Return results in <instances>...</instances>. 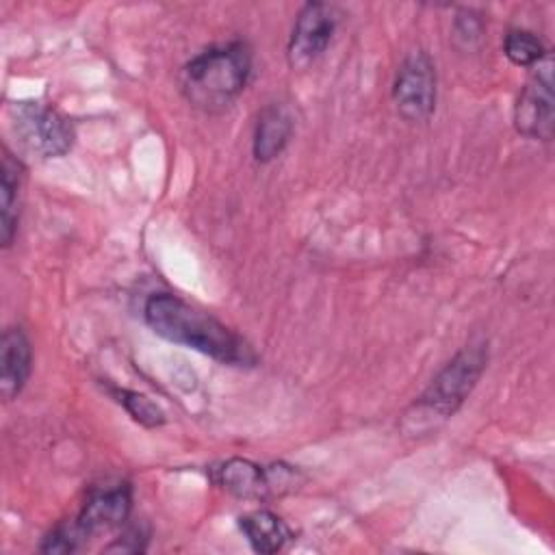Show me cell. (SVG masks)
Here are the masks:
<instances>
[{"label": "cell", "instance_id": "obj_1", "mask_svg": "<svg viewBox=\"0 0 555 555\" xmlns=\"http://www.w3.org/2000/svg\"><path fill=\"white\" fill-rule=\"evenodd\" d=\"M143 314L154 334L169 343L184 345L223 364L249 366L256 362V353L238 334L176 295H152Z\"/></svg>", "mask_w": 555, "mask_h": 555}, {"label": "cell", "instance_id": "obj_2", "mask_svg": "<svg viewBox=\"0 0 555 555\" xmlns=\"http://www.w3.org/2000/svg\"><path fill=\"white\" fill-rule=\"evenodd\" d=\"M249 72V48L243 41H230L193 56L180 72V89L195 108L221 111L245 89Z\"/></svg>", "mask_w": 555, "mask_h": 555}, {"label": "cell", "instance_id": "obj_3", "mask_svg": "<svg viewBox=\"0 0 555 555\" xmlns=\"http://www.w3.org/2000/svg\"><path fill=\"white\" fill-rule=\"evenodd\" d=\"M7 119L17 152L33 160L59 158L72 150L74 126L48 104L17 102L9 108Z\"/></svg>", "mask_w": 555, "mask_h": 555}, {"label": "cell", "instance_id": "obj_4", "mask_svg": "<svg viewBox=\"0 0 555 555\" xmlns=\"http://www.w3.org/2000/svg\"><path fill=\"white\" fill-rule=\"evenodd\" d=\"M486 366V351L483 347H466L462 349L429 384V388L421 395L414 408L425 410L427 414H436L447 418L453 414L466 395L477 384L481 371Z\"/></svg>", "mask_w": 555, "mask_h": 555}, {"label": "cell", "instance_id": "obj_5", "mask_svg": "<svg viewBox=\"0 0 555 555\" xmlns=\"http://www.w3.org/2000/svg\"><path fill=\"white\" fill-rule=\"evenodd\" d=\"M397 113L412 124L429 119L436 108V67L427 52H410L397 72L392 85Z\"/></svg>", "mask_w": 555, "mask_h": 555}, {"label": "cell", "instance_id": "obj_6", "mask_svg": "<svg viewBox=\"0 0 555 555\" xmlns=\"http://www.w3.org/2000/svg\"><path fill=\"white\" fill-rule=\"evenodd\" d=\"M553 56L551 52L533 65L529 80L518 93L514 124L522 137L551 141L553 137Z\"/></svg>", "mask_w": 555, "mask_h": 555}, {"label": "cell", "instance_id": "obj_7", "mask_svg": "<svg viewBox=\"0 0 555 555\" xmlns=\"http://www.w3.org/2000/svg\"><path fill=\"white\" fill-rule=\"evenodd\" d=\"M338 11L325 2H308L297 13L286 56L293 69L310 67L330 46L336 26H338Z\"/></svg>", "mask_w": 555, "mask_h": 555}, {"label": "cell", "instance_id": "obj_8", "mask_svg": "<svg viewBox=\"0 0 555 555\" xmlns=\"http://www.w3.org/2000/svg\"><path fill=\"white\" fill-rule=\"evenodd\" d=\"M215 481L238 499H267L293 486L288 466H258L243 457H232L215 470Z\"/></svg>", "mask_w": 555, "mask_h": 555}, {"label": "cell", "instance_id": "obj_9", "mask_svg": "<svg viewBox=\"0 0 555 555\" xmlns=\"http://www.w3.org/2000/svg\"><path fill=\"white\" fill-rule=\"evenodd\" d=\"M128 514H130V490L128 486H115V488L93 492L74 520L80 533L89 538L98 531H108L124 525Z\"/></svg>", "mask_w": 555, "mask_h": 555}, {"label": "cell", "instance_id": "obj_10", "mask_svg": "<svg viewBox=\"0 0 555 555\" xmlns=\"http://www.w3.org/2000/svg\"><path fill=\"white\" fill-rule=\"evenodd\" d=\"M30 340L22 327H9L0 340V390L7 401L20 395L30 375Z\"/></svg>", "mask_w": 555, "mask_h": 555}, {"label": "cell", "instance_id": "obj_11", "mask_svg": "<svg viewBox=\"0 0 555 555\" xmlns=\"http://www.w3.org/2000/svg\"><path fill=\"white\" fill-rule=\"evenodd\" d=\"M295 130L293 115L286 104H269L260 111L254 130V156L260 163L273 160L288 143Z\"/></svg>", "mask_w": 555, "mask_h": 555}, {"label": "cell", "instance_id": "obj_12", "mask_svg": "<svg viewBox=\"0 0 555 555\" xmlns=\"http://www.w3.org/2000/svg\"><path fill=\"white\" fill-rule=\"evenodd\" d=\"M238 527L256 553H278L291 540L288 525L269 509H256L243 516Z\"/></svg>", "mask_w": 555, "mask_h": 555}, {"label": "cell", "instance_id": "obj_13", "mask_svg": "<svg viewBox=\"0 0 555 555\" xmlns=\"http://www.w3.org/2000/svg\"><path fill=\"white\" fill-rule=\"evenodd\" d=\"M20 182H22V167L20 160H13L9 152L2 156V184H0V208H2V225H0V241L4 247L13 243L20 217Z\"/></svg>", "mask_w": 555, "mask_h": 555}, {"label": "cell", "instance_id": "obj_14", "mask_svg": "<svg viewBox=\"0 0 555 555\" xmlns=\"http://www.w3.org/2000/svg\"><path fill=\"white\" fill-rule=\"evenodd\" d=\"M503 50H505V56L520 67H533L548 54L544 43L531 30H522V28H514L505 35Z\"/></svg>", "mask_w": 555, "mask_h": 555}, {"label": "cell", "instance_id": "obj_15", "mask_svg": "<svg viewBox=\"0 0 555 555\" xmlns=\"http://www.w3.org/2000/svg\"><path fill=\"white\" fill-rule=\"evenodd\" d=\"M119 401L124 403V408L130 412V416L145 425V427H158L165 423V414L163 410L145 395L141 392H132V390H121L119 392Z\"/></svg>", "mask_w": 555, "mask_h": 555}]
</instances>
